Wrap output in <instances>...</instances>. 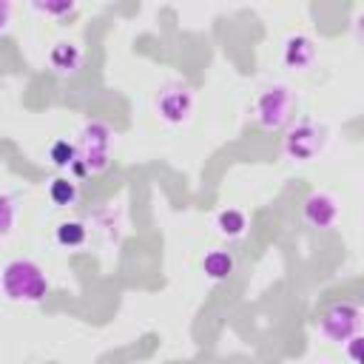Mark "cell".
<instances>
[{"label":"cell","mask_w":364,"mask_h":364,"mask_svg":"<svg viewBox=\"0 0 364 364\" xmlns=\"http://www.w3.org/2000/svg\"><path fill=\"white\" fill-rule=\"evenodd\" d=\"M77 156L71 162V171L77 176L102 173L111 165V148H114V131L102 119H88L80 128V136L74 142Z\"/></svg>","instance_id":"1"},{"label":"cell","mask_w":364,"mask_h":364,"mask_svg":"<svg viewBox=\"0 0 364 364\" xmlns=\"http://www.w3.org/2000/svg\"><path fill=\"white\" fill-rule=\"evenodd\" d=\"M0 290L9 301L37 304L48 296V279L43 267L31 259H11L0 270Z\"/></svg>","instance_id":"2"},{"label":"cell","mask_w":364,"mask_h":364,"mask_svg":"<svg viewBox=\"0 0 364 364\" xmlns=\"http://www.w3.org/2000/svg\"><path fill=\"white\" fill-rule=\"evenodd\" d=\"M293 88L284 82H267L264 88H259L256 100H253V119L264 128V131H282L293 122Z\"/></svg>","instance_id":"3"},{"label":"cell","mask_w":364,"mask_h":364,"mask_svg":"<svg viewBox=\"0 0 364 364\" xmlns=\"http://www.w3.org/2000/svg\"><path fill=\"white\" fill-rule=\"evenodd\" d=\"M327 139H330V131L324 122H318L313 117H301V119L287 125L284 139H282V151L293 162H310L327 148Z\"/></svg>","instance_id":"4"},{"label":"cell","mask_w":364,"mask_h":364,"mask_svg":"<svg viewBox=\"0 0 364 364\" xmlns=\"http://www.w3.org/2000/svg\"><path fill=\"white\" fill-rule=\"evenodd\" d=\"M318 333L333 341V344H347L350 336L361 333V307L355 301H330L321 313H318V321H316Z\"/></svg>","instance_id":"5"},{"label":"cell","mask_w":364,"mask_h":364,"mask_svg":"<svg viewBox=\"0 0 364 364\" xmlns=\"http://www.w3.org/2000/svg\"><path fill=\"white\" fill-rule=\"evenodd\" d=\"M156 114L168 122V125H182L191 119L193 114V91L191 85L173 80V82H165L156 94Z\"/></svg>","instance_id":"6"},{"label":"cell","mask_w":364,"mask_h":364,"mask_svg":"<svg viewBox=\"0 0 364 364\" xmlns=\"http://www.w3.org/2000/svg\"><path fill=\"white\" fill-rule=\"evenodd\" d=\"M338 213H341V205L333 193L327 191H313L304 202H301V219L316 228V230H327L338 222Z\"/></svg>","instance_id":"7"},{"label":"cell","mask_w":364,"mask_h":364,"mask_svg":"<svg viewBox=\"0 0 364 364\" xmlns=\"http://www.w3.org/2000/svg\"><path fill=\"white\" fill-rule=\"evenodd\" d=\"M282 60L293 71H304L316 63V40L307 34H290L282 46Z\"/></svg>","instance_id":"8"},{"label":"cell","mask_w":364,"mask_h":364,"mask_svg":"<svg viewBox=\"0 0 364 364\" xmlns=\"http://www.w3.org/2000/svg\"><path fill=\"white\" fill-rule=\"evenodd\" d=\"M48 65H51L54 74L71 77V74H77L80 65H82V48H80L77 43H71V40H60V43H54L51 51H48Z\"/></svg>","instance_id":"9"},{"label":"cell","mask_w":364,"mask_h":364,"mask_svg":"<svg viewBox=\"0 0 364 364\" xmlns=\"http://www.w3.org/2000/svg\"><path fill=\"white\" fill-rule=\"evenodd\" d=\"M54 239H57L60 247L74 250V247H82V245L88 242V228H85V222H80V219H65V222H60V225L54 228Z\"/></svg>","instance_id":"10"},{"label":"cell","mask_w":364,"mask_h":364,"mask_svg":"<svg viewBox=\"0 0 364 364\" xmlns=\"http://www.w3.org/2000/svg\"><path fill=\"white\" fill-rule=\"evenodd\" d=\"M233 267H236V259H233L230 250H210V253L202 259V270H205V276L213 279V282H225V279L233 273Z\"/></svg>","instance_id":"11"},{"label":"cell","mask_w":364,"mask_h":364,"mask_svg":"<svg viewBox=\"0 0 364 364\" xmlns=\"http://www.w3.org/2000/svg\"><path fill=\"white\" fill-rule=\"evenodd\" d=\"M216 230L228 239H239L247 230V216L239 208H225L216 213Z\"/></svg>","instance_id":"12"},{"label":"cell","mask_w":364,"mask_h":364,"mask_svg":"<svg viewBox=\"0 0 364 364\" xmlns=\"http://www.w3.org/2000/svg\"><path fill=\"white\" fill-rule=\"evenodd\" d=\"M48 196H51V202H54L57 208H71V205H77L80 188H77V182L68 179V176H57V179H51V185H48Z\"/></svg>","instance_id":"13"},{"label":"cell","mask_w":364,"mask_h":364,"mask_svg":"<svg viewBox=\"0 0 364 364\" xmlns=\"http://www.w3.org/2000/svg\"><path fill=\"white\" fill-rule=\"evenodd\" d=\"M74 156H77V148H74V142H68V139H57V142H51V148H48V159H51L57 168H71Z\"/></svg>","instance_id":"14"},{"label":"cell","mask_w":364,"mask_h":364,"mask_svg":"<svg viewBox=\"0 0 364 364\" xmlns=\"http://www.w3.org/2000/svg\"><path fill=\"white\" fill-rule=\"evenodd\" d=\"M31 6L48 17H65L77 9V0H31Z\"/></svg>","instance_id":"15"},{"label":"cell","mask_w":364,"mask_h":364,"mask_svg":"<svg viewBox=\"0 0 364 364\" xmlns=\"http://www.w3.org/2000/svg\"><path fill=\"white\" fill-rule=\"evenodd\" d=\"M14 219H17V202L9 193H0V236H9L14 230Z\"/></svg>","instance_id":"16"},{"label":"cell","mask_w":364,"mask_h":364,"mask_svg":"<svg viewBox=\"0 0 364 364\" xmlns=\"http://www.w3.org/2000/svg\"><path fill=\"white\" fill-rule=\"evenodd\" d=\"M11 11H14V0H0V34L9 28V23H11Z\"/></svg>","instance_id":"17"},{"label":"cell","mask_w":364,"mask_h":364,"mask_svg":"<svg viewBox=\"0 0 364 364\" xmlns=\"http://www.w3.org/2000/svg\"><path fill=\"white\" fill-rule=\"evenodd\" d=\"M347 341H350V355H353V361L358 364V361H361V353H358V347H361V333H355V336H350Z\"/></svg>","instance_id":"18"}]
</instances>
